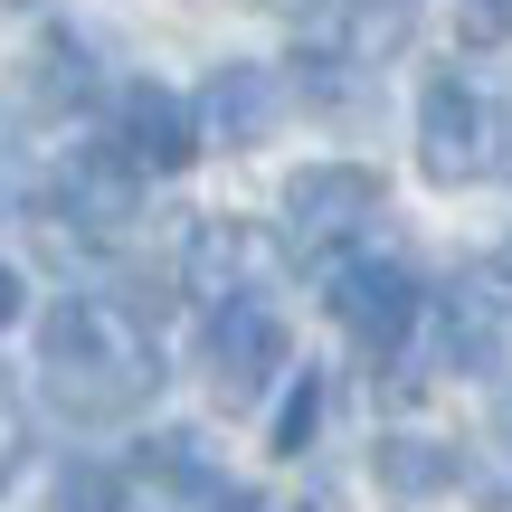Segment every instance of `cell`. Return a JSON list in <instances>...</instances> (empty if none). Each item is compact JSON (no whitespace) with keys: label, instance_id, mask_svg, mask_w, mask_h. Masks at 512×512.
I'll return each mask as SVG.
<instances>
[{"label":"cell","instance_id":"1","mask_svg":"<svg viewBox=\"0 0 512 512\" xmlns=\"http://www.w3.org/2000/svg\"><path fill=\"white\" fill-rule=\"evenodd\" d=\"M38 380L67 418L105 427V418H133L162 389V351L114 294H57L48 323H38Z\"/></svg>","mask_w":512,"mask_h":512},{"label":"cell","instance_id":"2","mask_svg":"<svg viewBox=\"0 0 512 512\" xmlns=\"http://www.w3.org/2000/svg\"><path fill=\"white\" fill-rule=\"evenodd\" d=\"M503 162H512V95L484 86L475 67L427 76V95H418V171L437 190H475Z\"/></svg>","mask_w":512,"mask_h":512},{"label":"cell","instance_id":"3","mask_svg":"<svg viewBox=\"0 0 512 512\" xmlns=\"http://www.w3.org/2000/svg\"><path fill=\"white\" fill-rule=\"evenodd\" d=\"M427 342H437L446 370H503L512 361V266L503 256H475V266H456L437 294H427Z\"/></svg>","mask_w":512,"mask_h":512},{"label":"cell","instance_id":"4","mask_svg":"<svg viewBox=\"0 0 512 512\" xmlns=\"http://www.w3.org/2000/svg\"><path fill=\"white\" fill-rule=\"evenodd\" d=\"M323 304H332V323H342L370 361H389V351H408V332H418L427 285L399 266V256H351V266H332Z\"/></svg>","mask_w":512,"mask_h":512},{"label":"cell","instance_id":"5","mask_svg":"<svg viewBox=\"0 0 512 512\" xmlns=\"http://www.w3.org/2000/svg\"><path fill=\"white\" fill-rule=\"evenodd\" d=\"M380 171L370 162H313V171H294L285 181V247L294 256H332V247H351L370 219H380Z\"/></svg>","mask_w":512,"mask_h":512},{"label":"cell","instance_id":"6","mask_svg":"<svg viewBox=\"0 0 512 512\" xmlns=\"http://www.w3.org/2000/svg\"><path fill=\"white\" fill-rule=\"evenodd\" d=\"M105 143L124 152L143 181H162V171H190V152H200V105H181L171 86L133 76V86L105 105Z\"/></svg>","mask_w":512,"mask_h":512},{"label":"cell","instance_id":"7","mask_svg":"<svg viewBox=\"0 0 512 512\" xmlns=\"http://www.w3.org/2000/svg\"><path fill=\"white\" fill-rule=\"evenodd\" d=\"M275 370H285V313H275L266 294H228V304H209V380H219V399L247 408Z\"/></svg>","mask_w":512,"mask_h":512},{"label":"cell","instance_id":"8","mask_svg":"<svg viewBox=\"0 0 512 512\" xmlns=\"http://www.w3.org/2000/svg\"><path fill=\"white\" fill-rule=\"evenodd\" d=\"M48 200H57V219L86 228V238H124L133 209H143V171H133L114 143H86V152H67V162H57Z\"/></svg>","mask_w":512,"mask_h":512},{"label":"cell","instance_id":"9","mask_svg":"<svg viewBox=\"0 0 512 512\" xmlns=\"http://www.w3.org/2000/svg\"><path fill=\"white\" fill-rule=\"evenodd\" d=\"M181 275H190V294H200V304L266 294V275H275V238H256L247 219H200V228H190V247H181Z\"/></svg>","mask_w":512,"mask_h":512},{"label":"cell","instance_id":"10","mask_svg":"<svg viewBox=\"0 0 512 512\" xmlns=\"http://www.w3.org/2000/svg\"><path fill=\"white\" fill-rule=\"evenodd\" d=\"M275 105H285V76L275 67H219L200 86V143H266Z\"/></svg>","mask_w":512,"mask_h":512},{"label":"cell","instance_id":"11","mask_svg":"<svg viewBox=\"0 0 512 512\" xmlns=\"http://www.w3.org/2000/svg\"><path fill=\"white\" fill-rule=\"evenodd\" d=\"M456 475H465V456H456L446 437H389V446H380V484H389L399 503H418V494H446Z\"/></svg>","mask_w":512,"mask_h":512},{"label":"cell","instance_id":"12","mask_svg":"<svg viewBox=\"0 0 512 512\" xmlns=\"http://www.w3.org/2000/svg\"><path fill=\"white\" fill-rule=\"evenodd\" d=\"M313 418H323V370H294V399H285V418H275V456H304Z\"/></svg>","mask_w":512,"mask_h":512},{"label":"cell","instance_id":"13","mask_svg":"<svg viewBox=\"0 0 512 512\" xmlns=\"http://www.w3.org/2000/svg\"><path fill=\"white\" fill-rule=\"evenodd\" d=\"M57 512H124V484L95 475V465H76V475L57 484Z\"/></svg>","mask_w":512,"mask_h":512},{"label":"cell","instance_id":"14","mask_svg":"<svg viewBox=\"0 0 512 512\" xmlns=\"http://www.w3.org/2000/svg\"><path fill=\"white\" fill-rule=\"evenodd\" d=\"M465 10V38H475V48H503L512 38V0H456Z\"/></svg>","mask_w":512,"mask_h":512},{"label":"cell","instance_id":"15","mask_svg":"<svg viewBox=\"0 0 512 512\" xmlns=\"http://www.w3.org/2000/svg\"><path fill=\"white\" fill-rule=\"evenodd\" d=\"M0 323H19V275L0 266Z\"/></svg>","mask_w":512,"mask_h":512},{"label":"cell","instance_id":"16","mask_svg":"<svg viewBox=\"0 0 512 512\" xmlns=\"http://www.w3.org/2000/svg\"><path fill=\"white\" fill-rule=\"evenodd\" d=\"M494 456H503V475H512V408H503V427H494Z\"/></svg>","mask_w":512,"mask_h":512},{"label":"cell","instance_id":"17","mask_svg":"<svg viewBox=\"0 0 512 512\" xmlns=\"http://www.w3.org/2000/svg\"><path fill=\"white\" fill-rule=\"evenodd\" d=\"M503 266H512V247H503Z\"/></svg>","mask_w":512,"mask_h":512}]
</instances>
